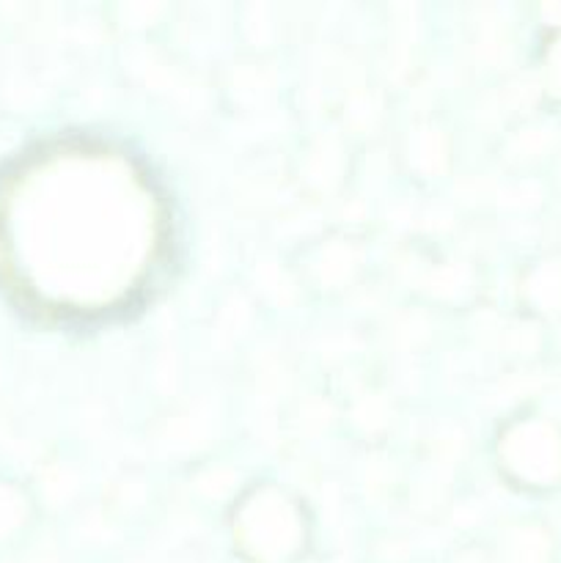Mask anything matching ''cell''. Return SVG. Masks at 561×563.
<instances>
[{
  "label": "cell",
  "instance_id": "obj_1",
  "mask_svg": "<svg viewBox=\"0 0 561 563\" xmlns=\"http://www.w3.org/2000/svg\"><path fill=\"white\" fill-rule=\"evenodd\" d=\"M234 542L256 563H286L302 550L308 537L306 509L278 484H258L237 500Z\"/></svg>",
  "mask_w": 561,
  "mask_h": 563
},
{
  "label": "cell",
  "instance_id": "obj_2",
  "mask_svg": "<svg viewBox=\"0 0 561 563\" xmlns=\"http://www.w3.org/2000/svg\"><path fill=\"white\" fill-rule=\"evenodd\" d=\"M498 454L506 471L520 482L544 484L561 473V438L548 423L522 421L509 427Z\"/></svg>",
  "mask_w": 561,
  "mask_h": 563
},
{
  "label": "cell",
  "instance_id": "obj_3",
  "mask_svg": "<svg viewBox=\"0 0 561 563\" xmlns=\"http://www.w3.org/2000/svg\"><path fill=\"white\" fill-rule=\"evenodd\" d=\"M363 251L350 236H328L311 247L306 258V269L311 275V284L324 291L344 289L361 273Z\"/></svg>",
  "mask_w": 561,
  "mask_h": 563
},
{
  "label": "cell",
  "instance_id": "obj_4",
  "mask_svg": "<svg viewBox=\"0 0 561 563\" xmlns=\"http://www.w3.org/2000/svg\"><path fill=\"white\" fill-rule=\"evenodd\" d=\"M498 559L501 563H548L550 542L537 526H517L501 539Z\"/></svg>",
  "mask_w": 561,
  "mask_h": 563
},
{
  "label": "cell",
  "instance_id": "obj_5",
  "mask_svg": "<svg viewBox=\"0 0 561 563\" xmlns=\"http://www.w3.org/2000/svg\"><path fill=\"white\" fill-rule=\"evenodd\" d=\"M33 515V500L20 484L0 482V542H9L11 537L25 528Z\"/></svg>",
  "mask_w": 561,
  "mask_h": 563
},
{
  "label": "cell",
  "instance_id": "obj_6",
  "mask_svg": "<svg viewBox=\"0 0 561 563\" xmlns=\"http://www.w3.org/2000/svg\"><path fill=\"white\" fill-rule=\"evenodd\" d=\"M528 297L544 311H559L561 308V258L542 262L531 273L526 284Z\"/></svg>",
  "mask_w": 561,
  "mask_h": 563
},
{
  "label": "cell",
  "instance_id": "obj_7",
  "mask_svg": "<svg viewBox=\"0 0 561 563\" xmlns=\"http://www.w3.org/2000/svg\"><path fill=\"white\" fill-rule=\"evenodd\" d=\"M550 77H553V82H559V88H561V42H559V47L550 53Z\"/></svg>",
  "mask_w": 561,
  "mask_h": 563
}]
</instances>
